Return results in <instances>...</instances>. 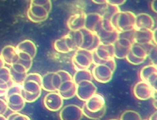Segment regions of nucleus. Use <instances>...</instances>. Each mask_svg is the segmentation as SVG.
<instances>
[{
  "instance_id": "nucleus-10",
  "label": "nucleus",
  "mask_w": 157,
  "mask_h": 120,
  "mask_svg": "<svg viewBox=\"0 0 157 120\" xmlns=\"http://www.w3.org/2000/svg\"><path fill=\"white\" fill-rule=\"evenodd\" d=\"M76 85V96L81 101H86L96 93L97 87L91 81L84 80Z\"/></svg>"
},
{
  "instance_id": "nucleus-22",
  "label": "nucleus",
  "mask_w": 157,
  "mask_h": 120,
  "mask_svg": "<svg viewBox=\"0 0 157 120\" xmlns=\"http://www.w3.org/2000/svg\"><path fill=\"white\" fill-rule=\"evenodd\" d=\"M153 30L140 29L134 30V42L138 44H145L153 42Z\"/></svg>"
},
{
  "instance_id": "nucleus-13",
  "label": "nucleus",
  "mask_w": 157,
  "mask_h": 120,
  "mask_svg": "<svg viewBox=\"0 0 157 120\" xmlns=\"http://www.w3.org/2000/svg\"><path fill=\"white\" fill-rule=\"evenodd\" d=\"M83 116L82 108L75 104L65 106L60 113V118L62 120H79Z\"/></svg>"
},
{
  "instance_id": "nucleus-29",
  "label": "nucleus",
  "mask_w": 157,
  "mask_h": 120,
  "mask_svg": "<svg viewBox=\"0 0 157 120\" xmlns=\"http://www.w3.org/2000/svg\"><path fill=\"white\" fill-rule=\"evenodd\" d=\"M54 46L55 50L58 52L62 53V54H67V53L70 52V50H69L66 43H65L64 36L57 40L54 43Z\"/></svg>"
},
{
  "instance_id": "nucleus-11",
  "label": "nucleus",
  "mask_w": 157,
  "mask_h": 120,
  "mask_svg": "<svg viewBox=\"0 0 157 120\" xmlns=\"http://www.w3.org/2000/svg\"><path fill=\"white\" fill-rule=\"evenodd\" d=\"M49 13L50 11L44 6L30 3L27 12V16L30 21L34 23H39L47 20Z\"/></svg>"
},
{
  "instance_id": "nucleus-15",
  "label": "nucleus",
  "mask_w": 157,
  "mask_h": 120,
  "mask_svg": "<svg viewBox=\"0 0 157 120\" xmlns=\"http://www.w3.org/2000/svg\"><path fill=\"white\" fill-rule=\"evenodd\" d=\"M155 91L150 84L141 81L138 82L134 87L133 93L135 96L142 101L147 100L152 97V95Z\"/></svg>"
},
{
  "instance_id": "nucleus-34",
  "label": "nucleus",
  "mask_w": 157,
  "mask_h": 120,
  "mask_svg": "<svg viewBox=\"0 0 157 120\" xmlns=\"http://www.w3.org/2000/svg\"><path fill=\"white\" fill-rule=\"evenodd\" d=\"M30 3L40 6H44L50 12L52 10L51 0H30Z\"/></svg>"
},
{
  "instance_id": "nucleus-33",
  "label": "nucleus",
  "mask_w": 157,
  "mask_h": 120,
  "mask_svg": "<svg viewBox=\"0 0 157 120\" xmlns=\"http://www.w3.org/2000/svg\"><path fill=\"white\" fill-rule=\"evenodd\" d=\"M52 85H53V87L56 92H57L59 88L60 87L62 81V78L60 75V74L57 72H54L53 75H52Z\"/></svg>"
},
{
  "instance_id": "nucleus-20",
  "label": "nucleus",
  "mask_w": 157,
  "mask_h": 120,
  "mask_svg": "<svg viewBox=\"0 0 157 120\" xmlns=\"http://www.w3.org/2000/svg\"><path fill=\"white\" fill-rule=\"evenodd\" d=\"M154 26L155 21L153 18L147 13H140V14L136 15L135 30H153Z\"/></svg>"
},
{
  "instance_id": "nucleus-42",
  "label": "nucleus",
  "mask_w": 157,
  "mask_h": 120,
  "mask_svg": "<svg viewBox=\"0 0 157 120\" xmlns=\"http://www.w3.org/2000/svg\"><path fill=\"white\" fill-rule=\"evenodd\" d=\"M150 119H156V112L153 113L149 118Z\"/></svg>"
},
{
  "instance_id": "nucleus-31",
  "label": "nucleus",
  "mask_w": 157,
  "mask_h": 120,
  "mask_svg": "<svg viewBox=\"0 0 157 120\" xmlns=\"http://www.w3.org/2000/svg\"><path fill=\"white\" fill-rule=\"evenodd\" d=\"M121 119L123 120H129V119H132V120H140L141 119V117L140 114L135 111L133 110H128L124 111L121 116Z\"/></svg>"
},
{
  "instance_id": "nucleus-23",
  "label": "nucleus",
  "mask_w": 157,
  "mask_h": 120,
  "mask_svg": "<svg viewBox=\"0 0 157 120\" xmlns=\"http://www.w3.org/2000/svg\"><path fill=\"white\" fill-rule=\"evenodd\" d=\"M18 52H23L29 54L33 59L36 54V47L30 40H25L15 47Z\"/></svg>"
},
{
  "instance_id": "nucleus-28",
  "label": "nucleus",
  "mask_w": 157,
  "mask_h": 120,
  "mask_svg": "<svg viewBox=\"0 0 157 120\" xmlns=\"http://www.w3.org/2000/svg\"><path fill=\"white\" fill-rule=\"evenodd\" d=\"M54 72H50L42 76V88L48 92H56L52 85V78Z\"/></svg>"
},
{
  "instance_id": "nucleus-30",
  "label": "nucleus",
  "mask_w": 157,
  "mask_h": 120,
  "mask_svg": "<svg viewBox=\"0 0 157 120\" xmlns=\"http://www.w3.org/2000/svg\"><path fill=\"white\" fill-rule=\"evenodd\" d=\"M9 69H10V72L11 79L13 80V83L15 84H18L21 86L25 81L26 77H27V73L21 74V73L17 72L10 68H9Z\"/></svg>"
},
{
  "instance_id": "nucleus-9",
  "label": "nucleus",
  "mask_w": 157,
  "mask_h": 120,
  "mask_svg": "<svg viewBox=\"0 0 157 120\" xmlns=\"http://www.w3.org/2000/svg\"><path fill=\"white\" fill-rule=\"evenodd\" d=\"M93 54V64L94 65L106 63L108 60L114 58V48L113 44H101Z\"/></svg>"
},
{
  "instance_id": "nucleus-12",
  "label": "nucleus",
  "mask_w": 157,
  "mask_h": 120,
  "mask_svg": "<svg viewBox=\"0 0 157 120\" xmlns=\"http://www.w3.org/2000/svg\"><path fill=\"white\" fill-rule=\"evenodd\" d=\"M45 107L50 111H58L63 106V99L59 92H49L44 99Z\"/></svg>"
},
{
  "instance_id": "nucleus-1",
  "label": "nucleus",
  "mask_w": 157,
  "mask_h": 120,
  "mask_svg": "<svg viewBox=\"0 0 157 120\" xmlns=\"http://www.w3.org/2000/svg\"><path fill=\"white\" fill-rule=\"evenodd\" d=\"M42 76L37 73L27 75L21 85V94L25 102L33 103L40 98L42 94Z\"/></svg>"
},
{
  "instance_id": "nucleus-39",
  "label": "nucleus",
  "mask_w": 157,
  "mask_h": 120,
  "mask_svg": "<svg viewBox=\"0 0 157 120\" xmlns=\"http://www.w3.org/2000/svg\"><path fill=\"white\" fill-rule=\"evenodd\" d=\"M156 3H157V0H153L151 3V8L152 10L155 13L157 12Z\"/></svg>"
},
{
  "instance_id": "nucleus-17",
  "label": "nucleus",
  "mask_w": 157,
  "mask_h": 120,
  "mask_svg": "<svg viewBox=\"0 0 157 120\" xmlns=\"http://www.w3.org/2000/svg\"><path fill=\"white\" fill-rule=\"evenodd\" d=\"M14 84L9 68L5 66L0 68V96L5 95L6 91Z\"/></svg>"
},
{
  "instance_id": "nucleus-37",
  "label": "nucleus",
  "mask_w": 157,
  "mask_h": 120,
  "mask_svg": "<svg viewBox=\"0 0 157 120\" xmlns=\"http://www.w3.org/2000/svg\"><path fill=\"white\" fill-rule=\"evenodd\" d=\"M101 44V42L99 37L95 33V37H94V42H93L92 45H91L87 50H89L90 51V52H93V51H94Z\"/></svg>"
},
{
  "instance_id": "nucleus-32",
  "label": "nucleus",
  "mask_w": 157,
  "mask_h": 120,
  "mask_svg": "<svg viewBox=\"0 0 157 120\" xmlns=\"http://www.w3.org/2000/svg\"><path fill=\"white\" fill-rule=\"evenodd\" d=\"M6 119L10 120H29L30 118L25 114H23L20 113L19 112H14L12 111L10 114L6 116Z\"/></svg>"
},
{
  "instance_id": "nucleus-14",
  "label": "nucleus",
  "mask_w": 157,
  "mask_h": 120,
  "mask_svg": "<svg viewBox=\"0 0 157 120\" xmlns=\"http://www.w3.org/2000/svg\"><path fill=\"white\" fill-rule=\"evenodd\" d=\"M140 78L142 81L147 83L154 89L157 86V68L156 65H146L140 71Z\"/></svg>"
},
{
  "instance_id": "nucleus-24",
  "label": "nucleus",
  "mask_w": 157,
  "mask_h": 120,
  "mask_svg": "<svg viewBox=\"0 0 157 120\" xmlns=\"http://www.w3.org/2000/svg\"><path fill=\"white\" fill-rule=\"evenodd\" d=\"M102 18L99 13H91L86 14L85 28L94 32L96 26L101 21Z\"/></svg>"
},
{
  "instance_id": "nucleus-41",
  "label": "nucleus",
  "mask_w": 157,
  "mask_h": 120,
  "mask_svg": "<svg viewBox=\"0 0 157 120\" xmlns=\"http://www.w3.org/2000/svg\"><path fill=\"white\" fill-rule=\"evenodd\" d=\"M5 66V62L2 59V57L0 56V68H2V67Z\"/></svg>"
},
{
  "instance_id": "nucleus-8",
  "label": "nucleus",
  "mask_w": 157,
  "mask_h": 120,
  "mask_svg": "<svg viewBox=\"0 0 157 120\" xmlns=\"http://www.w3.org/2000/svg\"><path fill=\"white\" fill-rule=\"evenodd\" d=\"M72 64L75 71L89 69L93 64L92 52L87 49L78 48L72 57Z\"/></svg>"
},
{
  "instance_id": "nucleus-27",
  "label": "nucleus",
  "mask_w": 157,
  "mask_h": 120,
  "mask_svg": "<svg viewBox=\"0 0 157 120\" xmlns=\"http://www.w3.org/2000/svg\"><path fill=\"white\" fill-rule=\"evenodd\" d=\"M81 31L82 32L83 35V43L81 48L88 49L91 45H92L94 42L95 33L86 29L85 27L82 29Z\"/></svg>"
},
{
  "instance_id": "nucleus-2",
  "label": "nucleus",
  "mask_w": 157,
  "mask_h": 120,
  "mask_svg": "<svg viewBox=\"0 0 157 120\" xmlns=\"http://www.w3.org/2000/svg\"><path fill=\"white\" fill-rule=\"evenodd\" d=\"M82 106L84 116L91 119H99L106 113V103L104 97L99 94L91 96Z\"/></svg>"
},
{
  "instance_id": "nucleus-4",
  "label": "nucleus",
  "mask_w": 157,
  "mask_h": 120,
  "mask_svg": "<svg viewBox=\"0 0 157 120\" xmlns=\"http://www.w3.org/2000/svg\"><path fill=\"white\" fill-rule=\"evenodd\" d=\"M155 46L156 45L153 42L145 44H138L134 42L131 47L126 59L130 64L140 65L145 62L150 52Z\"/></svg>"
},
{
  "instance_id": "nucleus-6",
  "label": "nucleus",
  "mask_w": 157,
  "mask_h": 120,
  "mask_svg": "<svg viewBox=\"0 0 157 120\" xmlns=\"http://www.w3.org/2000/svg\"><path fill=\"white\" fill-rule=\"evenodd\" d=\"M116 68V64L114 59L108 60L106 63L95 65L92 74L96 81L101 83L109 82Z\"/></svg>"
},
{
  "instance_id": "nucleus-36",
  "label": "nucleus",
  "mask_w": 157,
  "mask_h": 120,
  "mask_svg": "<svg viewBox=\"0 0 157 120\" xmlns=\"http://www.w3.org/2000/svg\"><path fill=\"white\" fill-rule=\"evenodd\" d=\"M149 57L150 60L153 63V65H156V46L154 47L148 55Z\"/></svg>"
},
{
  "instance_id": "nucleus-38",
  "label": "nucleus",
  "mask_w": 157,
  "mask_h": 120,
  "mask_svg": "<svg viewBox=\"0 0 157 120\" xmlns=\"http://www.w3.org/2000/svg\"><path fill=\"white\" fill-rule=\"evenodd\" d=\"M126 0H106V3L120 6L123 5L126 2Z\"/></svg>"
},
{
  "instance_id": "nucleus-26",
  "label": "nucleus",
  "mask_w": 157,
  "mask_h": 120,
  "mask_svg": "<svg viewBox=\"0 0 157 120\" xmlns=\"http://www.w3.org/2000/svg\"><path fill=\"white\" fill-rule=\"evenodd\" d=\"M74 82L77 84L78 83L84 81V80H89V81H93V74L88 69L76 71L74 75L72 77Z\"/></svg>"
},
{
  "instance_id": "nucleus-25",
  "label": "nucleus",
  "mask_w": 157,
  "mask_h": 120,
  "mask_svg": "<svg viewBox=\"0 0 157 120\" xmlns=\"http://www.w3.org/2000/svg\"><path fill=\"white\" fill-rule=\"evenodd\" d=\"M104 5V6L101 10V13H99L103 19L111 21L112 17L116 15L117 13L121 11L119 6L111 5L109 3H105Z\"/></svg>"
},
{
  "instance_id": "nucleus-43",
  "label": "nucleus",
  "mask_w": 157,
  "mask_h": 120,
  "mask_svg": "<svg viewBox=\"0 0 157 120\" xmlns=\"http://www.w3.org/2000/svg\"><path fill=\"white\" fill-rule=\"evenodd\" d=\"M4 119H7L6 117L3 114H0V120H4Z\"/></svg>"
},
{
  "instance_id": "nucleus-18",
  "label": "nucleus",
  "mask_w": 157,
  "mask_h": 120,
  "mask_svg": "<svg viewBox=\"0 0 157 120\" xmlns=\"http://www.w3.org/2000/svg\"><path fill=\"white\" fill-rule=\"evenodd\" d=\"M77 85L73 79L63 81L57 92L63 99H69L76 95Z\"/></svg>"
},
{
  "instance_id": "nucleus-3",
  "label": "nucleus",
  "mask_w": 157,
  "mask_h": 120,
  "mask_svg": "<svg viewBox=\"0 0 157 120\" xmlns=\"http://www.w3.org/2000/svg\"><path fill=\"white\" fill-rule=\"evenodd\" d=\"M136 15L132 11L117 13L111 19V22L115 30L119 33L132 31L135 27Z\"/></svg>"
},
{
  "instance_id": "nucleus-21",
  "label": "nucleus",
  "mask_w": 157,
  "mask_h": 120,
  "mask_svg": "<svg viewBox=\"0 0 157 120\" xmlns=\"http://www.w3.org/2000/svg\"><path fill=\"white\" fill-rule=\"evenodd\" d=\"M0 56L2 57L5 64L9 66L16 63L19 59L16 48L12 45L5 46L3 48Z\"/></svg>"
},
{
  "instance_id": "nucleus-5",
  "label": "nucleus",
  "mask_w": 157,
  "mask_h": 120,
  "mask_svg": "<svg viewBox=\"0 0 157 120\" xmlns=\"http://www.w3.org/2000/svg\"><path fill=\"white\" fill-rule=\"evenodd\" d=\"M134 30L119 34V37L113 44L114 48V57L122 59L126 58L131 47L134 43Z\"/></svg>"
},
{
  "instance_id": "nucleus-16",
  "label": "nucleus",
  "mask_w": 157,
  "mask_h": 120,
  "mask_svg": "<svg viewBox=\"0 0 157 120\" xmlns=\"http://www.w3.org/2000/svg\"><path fill=\"white\" fill-rule=\"evenodd\" d=\"M101 21L96 26L94 33L99 37L101 44L106 45L113 44L117 38L119 37L120 33L116 31L108 32L104 30L101 26Z\"/></svg>"
},
{
  "instance_id": "nucleus-19",
  "label": "nucleus",
  "mask_w": 157,
  "mask_h": 120,
  "mask_svg": "<svg viewBox=\"0 0 157 120\" xmlns=\"http://www.w3.org/2000/svg\"><path fill=\"white\" fill-rule=\"evenodd\" d=\"M86 14L84 11L75 13L70 17L67 21V26L70 30H79L85 27Z\"/></svg>"
},
{
  "instance_id": "nucleus-40",
  "label": "nucleus",
  "mask_w": 157,
  "mask_h": 120,
  "mask_svg": "<svg viewBox=\"0 0 157 120\" xmlns=\"http://www.w3.org/2000/svg\"><path fill=\"white\" fill-rule=\"evenodd\" d=\"M153 42L156 45V41H157V39H156V33H157V30L156 29H155V30H153Z\"/></svg>"
},
{
  "instance_id": "nucleus-35",
  "label": "nucleus",
  "mask_w": 157,
  "mask_h": 120,
  "mask_svg": "<svg viewBox=\"0 0 157 120\" xmlns=\"http://www.w3.org/2000/svg\"><path fill=\"white\" fill-rule=\"evenodd\" d=\"M9 108L5 99L0 98V114L5 115L7 113Z\"/></svg>"
},
{
  "instance_id": "nucleus-7",
  "label": "nucleus",
  "mask_w": 157,
  "mask_h": 120,
  "mask_svg": "<svg viewBox=\"0 0 157 120\" xmlns=\"http://www.w3.org/2000/svg\"><path fill=\"white\" fill-rule=\"evenodd\" d=\"M21 86L14 84L10 87L6 92L5 99L8 108L14 112L21 111L25 105V101L21 94Z\"/></svg>"
}]
</instances>
